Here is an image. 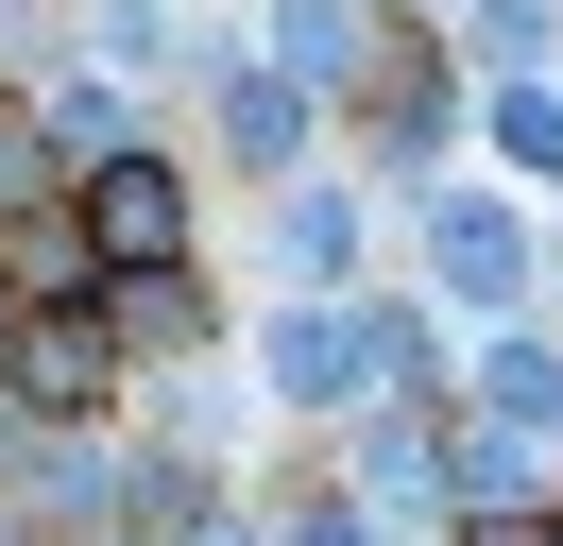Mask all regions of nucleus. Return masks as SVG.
I'll list each match as a JSON object with an SVG mask.
<instances>
[{"mask_svg":"<svg viewBox=\"0 0 563 546\" xmlns=\"http://www.w3.org/2000/svg\"><path fill=\"white\" fill-rule=\"evenodd\" d=\"M495 410H529V427H563V359H547V341H495Z\"/></svg>","mask_w":563,"mask_h":546,"instance_id":"4","label":"nucleus"},{"mask_svg":"<svg viewBox=\"0 0 563 546\" xmlns=\"http://www.w3.org/2000/svg\"><path fill=\"white\" fill-rule=\"evenodd\" d=\"M86 256L172 273V256H188V188H172L154 154H103V171H86Z\"/></svg>","mask_w":563,"mask_h":546,"instance_id":"1","label":"nucleus"},{"mask_svg":"<svg viewBox=\"0 0 563 546\" xmlns=\"http://www.w3.org/2000/svg\"><path fill=\"white\" fill-rule=\"evenodd\" d=\"M274 375H290V393H342V375H358V325H324V307L274 325Z\"/></svg>","mask_w":563,"mask_h":546,"instance_id":"3","label":"nucleus"},{"mask_svg":"<svg viewBox=\"0 0 563 546\" xmlns=\"http://www.w3.org/2000/svg\"><path fill=\"white\" fill-rule=\"evenodd\" d=\"M512 273H529V239H512V205H444V291H461V307H495V291H512Z\"/></svg>","mask_w":563,"mask_h":546,"instance_id":"2","label":"nucleus"},{"mask_svg":"<svg viewBox=\"0 0 563 546\" xmlns=\"http://www.w3.org/2000/svg\"><path fill=\"white\" fill-rule=\"evenodd\" d=\"M18 393H52V410H69V393H103V341H69V325H52L35 359H18Z\"/></svg>","mask_w":563,"mask_h":546,"instance_id":"5","label":"nucleus"}]
</instances>
